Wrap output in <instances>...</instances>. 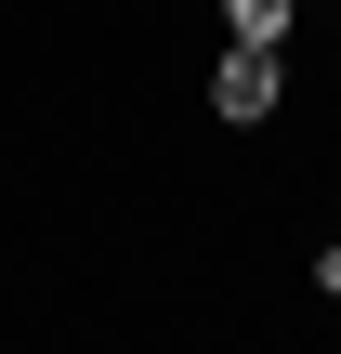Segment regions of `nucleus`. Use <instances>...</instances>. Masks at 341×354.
Segmentation results:
<instances>
[{
    "label": "nucleus",
    "mask_w": 341,
    "mask_h": 354,
    "mask_svg": "<svg viewBox=\"0 0 341 354\" xmlns=\"http://www.w3.org/2000/svg\"><path fill=\"white\" fill-rule=\"evenodd\" d=\"M276 105H289V39H223V53H210V118L263 131Z\"/></svg>",
    "instance_id": "obj_1"
},
{
    "label": "nucleus",
    "mask_w": 341,
    "mask_h": 354,
    "mask_svg": "<svg viewBox=\"0 0 341 354\" xmlns=\"http://www.w3.org/2000/svg\"><path fill=\"white\" fill-rule=\"evenodd\" d=\"M315 302H341V236H329V250H315Z\"/></svg>",
    "instance_id": "obj_3"
},
{
    "label": "nucleus",
    "mask_w": 341,
    "mask_h": 354,
    "mask_svg": "<svg viewBox=\"0 0 341 354\" xmlns=\"http://www.w3.org/2000/svg\"><path fill=\"white\" fill-rule=\"evenodd\" d=\"M302 0H223V39H289Z\"/></svg>",
    "instance_id": "obj_2"
}]
</instances>
